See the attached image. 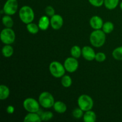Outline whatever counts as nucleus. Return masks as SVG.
Wrapping results in <instances>:
<instances>
[{"mask_svg":"<svg viewBox=\"0 0 122 122\" xmlns=\"http://www.w3.org/2000/svg\"><path fill=\"white\" fill-rule=\"evenodd\" d=\"M106 33L102 30H94L91 33L89 41L95 48H100L104 45L106 40Z\"/></svg>","mask_w":122,"mask_h":122,"instance_id":"obj_1","label":"nucleus"},{"mask_svg":"<svg viewBox=\"0 0 122 122\" xmlns=\"http://www.w3.org/2000/svg\"><path fill=\"white\" fill-rule=\"evenodd\" d=\"M19 17L23 23L28 24L33 22L35 19V13L33 9L28 5L21 7L19 10Z\"/></svg>","mask_w":122,"mask_h":122,"instance_id":"obj_2","label":"nucleus"},{"mask_svg":"<svg viewBox=\"0 0 122 122\" xmlns=\"http://www.w3.org/2000/svg\"><path fill=\"white\" fill-rule=\"evenodd\" d=\"M49 70L51 75L56 78H61L66 73V69L64 64L60 62L54 61L50 63L49 66Z\"/></svg>","mask_w":122,"mask_h":122,"instance_id":"obj_3","label":"nucleus"},{"mask_svg":"<svg viewBox=\"0 0 122 122\" xmlns=\"http://www.w3.org/2000/svg\"><path fill=\"white\" fill-rule=\"evenodd\" d=\"M77 104L80 108L85 112L92 110L94 106V101L89 95L82 94L77 99Z\"/></svg>","mask_w":122,"mask_h":122,"instance_id":"obj_4","label":"nucleus"},{"mask_svg":"<svg viewBox=\"0 0 122 122\" xmlns=\"http://www.w3.org/2000/svg\"><path fill=\"white\" fill-rule=\"evenodd\" d=\"M38 101L42 107L45 108H50L53 107L55 103L54 98L49 92H43L39 95Z\"/></svg>","mask_w":122,"mask_h":122,"instance_id":"obj_5","label":"nucleus"},{"mask_svg":"<svg viewBox=\"0 0 122 122\" xmlns=\"http://www.w3.org/2000/svg\"><path fill=\"white\" fill-rule=\"evenodd\" d=\"M0 38L2 42L5 45H11L15 41V32L11 28L5 27L1 31Z\"/></svg>","mask_w":122,"mask_h":122,"instance_id":"obj_6","label":"nucleus"},{"mask_svg":"<svg viewBox=\"0 0 122 122\" xmlns=\"http://www.w3.org/2000/svg\"><path fill=\"white\" fill-rule=\"evenodd\" d=\"M40 106L39 101L33 98H27L23 103V108L29 113H38L40 109Z\"/></svg>","mask_w":122,"mask_h":122,"instance_id":"obj_7","label":"nucleus"},{"mask_svg":"<svg viewBox=\"0 0 122 122\" xmlns=\"http://www.w3.org/2000/svg\"><path fill=\"white\" fill-rule=\"evenodd\" d=\"M19 4L17 0H7L3 7L4 13L7 15H13L17 11Z\"/></svg>","mask_w":122,"mask_h":122,"instance_id":"obj_8","label":"nucleus"},{"mask_svg":"<svg viewBox=\"0 0 122 122\" xmlns=\"http://www.w3.org/2000/svg\"><path fill=\"white\" fill-rule=\"evenodd\" d=\"M64 66L66 70L69 73H74L79 67V62L77 58L73 57H68L64 62Z\"/></svg>","mask_w":122,"mask_h":122,"instance_id":"obj_9","label":"nucleus"},{"mask_svg":"<svg viewBox=\"0 0 122 122\" xmlns=\"http://www.w3.org/2000/svg\"><path fill=\"white\" fill-rule=\"evenodd\" d=\"M64 23L63 18L60 14H54L50 19V24L52 28L54 30H59Z\"/></svg>","mask_w":122,"mask_h":122,"instance_id":"obj_10","label":"nucleus"},{"mask_svg":"<svg viewBox=\"0 0 122 122\" xmlns=\"http://www.w3.org/2000/svg\"><path fill=\"white\" fill-rule=\"evenodd\" d=\"M95 54L94 49L89 46H85L82 48V56L87 61H93L95 60Z\"/></svg>","mask_w":122,"mask_h":122,"instance_id":"obj_11","label":"nucleus"},{"mask_svg":"<svg viewBox=\"0 0 122 122\" xmlns=\"http://www.w3.org/2000/svg\"><path fill=\"white\" fill-rule=\"evenodd\" d=\"M90 26L94 30H99L102 29L104 25L103 20L101 17L98 15H94L89 20Z\"/></svg>","mask_w":122,"mask_h":122,"instance_id":"obj_12","label":"nucleus"},{"mask_svg":"<svg viewBox=\"0 0 122 122\" xmlns=\"http://www.w3.org/2000/svg\"><path fill=\"white\" fill-rule=\"evenodd\" d=\"M50 24V20L48 15H42L41 17L38 22V26H39V29L41 30H46L48 29Z\"/></svg>","mask_w":122,"mask_h":122,"instance_id":"obj_13","label":"nucleus"},{"mask_svg":"<svg viewBox=\"0 0 122 122\" xmlns=\"http://www.w3.org/2000/svg\"><path fill=\"white\" fill-rule=\"evenodd\" d=\"M25 122H41L42 121L41 116L37 113H29L24 118Z\"/></svg>","mask_w":122,"mask_h":122,"instance_id":"obj_14","label":"nucleus"},{"mask_svg":"<svg viewBox=\"0 0 122 122\" xmlns=\"http://www.w3.org/2000/svg\"><path fill=\"white\" fill-rule=\"evenodd\" d=\"M53 108L55 112H56L57 113H59V114H63L67 111V107L64 102L61 101H58L55 102L53 106Z\"/></svg>","mask_w":122,"mask_h":122,"instance_id":"obj_15","label":"nucleus"},{"mask_svg":"<svg viewBox=\"0 0 122 122\" xmlns=\"http://www.w3.org/2000/svg\"><path fill=\"white\" fill-rule=\"evenodd\" d=\"M83 120L85 122H95L97 120L96 114L91 110L86 111L83 114Z\"/></svg>","mask_w":122,"mask_h":122,"instance_id":"obj_16","label":"nucleus"},{"mask_svg":"<svg viewBox=\"0 0 122 122\" xmlns=\"http://www.w3.org/2000/svg\"><path fill=\"white\" fill-rule=\"evenodd\" d=\"M10 89L8 86L4 85L0 86V100H5L10 96Z\"/></svg>","mask_w":122,"mask_h":122,"instance_id":"obj_17","label":"nucleus"},{"mask_svg":"<svg viewBox=\"0 0 122 122\" xmlns=\"http://www.w3.org/2000/svg\"><path fill=\"white\" fill-rule=\"evenodd\" d=\"M14 53V49L11 45H5L2 48V54L6 58H9L13 56Z\"/></svg>","mask_w":122,"mask_h":122,"instance_id":"obj_18","label":"nucleus"},{"mask_svg":"<svg viewBox=\"0 0 122 122\" xmlns=\"http://www.w3.org/2000/svg\"><path fill=\"white\" fill-rule=\"evenodd\" d=\"M120 0H104V5L107 9L112 10L116 8L119 4Z\"/></svg>","mask_w":122,"mask_h":122,"instance_id":"obj_19","label":"nucleus"},{"mask_svg":"<svg viewBox=\"0 0 122 122\" xmlns=\"http://www.w3.org/2000/svg\"><path fill=\"white\" fill-rule=\"evenodd\" d=\"M26 29L30 33L33 35L37 34L39 31V27L38 25L34 23L33 22H31L30 23H28L26 25Z\"/></svg>","mask_w":122,"mask_h":122,"instance_id":"obj_20","label":"nucleus"},{"mask_svg":"<svg viewBox=\"0 0 122 122\" xmlns=\"http://www.w3.org/2000/svg\"><path fill=\"white\" fill-rule=\"evenodd\" d=\"M2 22L4 26L8 28H12L14 25L13 19L11 17V15H7V14L2 18Z\"/></svg>","mask_w":122,"mask_h":122,"instance_id":"obj_21","label":"nucleus"},{"mask_svg":"<svg viewBox=\"0 0 122 122\" xmlns=\"http://www.w3.org/2000/svg\"><path fill=\"white\" fill-rule=\"evenodd\" d=\"M114 29V25L112 21H106L102 26V30L106 33L109 34L112 33Z\"/></svg>","mask_w":122,"mask_h":122,"instance_id":"obj_22","label":"nucleus"},{"mask_svg":"<svg viewBox=\"0 0 122 122\" xmlns=\"http://www.w3.org/2000/svg\"><path fill=\"white\" fill-rule=\"evenodd\" d=\"M71 56L76 58H79L82 55V49L78 45H74L71 47L70 50Z\"/></svg>","mask_w":122,"mask_h":122,"instance_id":"obj_23","label":"nucleus"},{"mask_svg":"<svg viewBox=\"0 0 122 122\" xmlns=\"http://www.w3.org/2000/svg\"><path fill=\"white\" fill-rule=\"evenodd\" d=\"M61 83L62 86L64 87V88H69L70 86H71V84H72L71 77L70 76H69V75H64L61 77Z\"/></svg>","mask_w":122,"mask_h":122,"instance_id":"obj_24","label":"nucleus"},{"mask_svg":"<svg viewBox=\"0 0 122 122\" xmlns=\"http://www.w3.org/2000/svg\"><path fill=\"white\" fill-rule=\"evenodd\" d=\"M112 56L116 60L122 61V46L114 49L112 52Z\"/></svg>","mask_w":122,"mask_h":122,"instance_id":"obj_25","label":"nucleus"},{"mask_svg":"<svg viewBox=\"0 0 122 122\" xmlns=\"http://www.w3.org/2000/svg\"><path fill=\"white\" fill-rule=\"evenodd\" d=\"M83 112H84L81 108H80L79 107V108H76L73 111L72 115L73 117L75 118V119H80L82 117H83V114H84Z\"/></svg>","mask_w":122,"mask_h":122,"instance_id":"obj_26","label":"nucleus"},{"mask_svg":"<svg viewBox=\"0 0 122 122\" xmlns=\"http://www.w3.org/2000/svg\"><path fill=\"white\" fill-rule=\"evenodd\" d=\"M53 116V113L51 112H50V111L44 112L41 115L42 121H48V120H50L51 119H52Z\"/></svg>","mask_w":122,"mask_h":122,"instance_id":"obj_27","label":"nucleus"},{"mask_svg":"<svg viewBox=\"0 0 122 122\" xmlns=\"http://www.w3.org/2000/svg\"><path fill=\"white\" fill-rule=\"evenodd\" d=\"M106 54L102 52H97L95 55V60L97 62H100V63H102L104 62L106 60Z\"/></svg>","mask_w":122,"mask_h":122,"instance_id":"obj_28","label":"nucleus"},{"mask_svg":"<svg viewBox=\"0 0 122 122\" xmlns=\"http://www.w3.org/2000/svg\"><path fill=\"white\" fill-rule=\"evenodd\" d=\"M89 3L95 7H101L104 4V0H88Z\"/></svg>","mask_w":122,"mask_h":122,"instance_id":"obj_29","label":"nucleus"},{"mask_svg":"<svg viewBox=\"0 0 122 122\" xmlns=\"http://www.w3.org/2000/svg\"><path fill=\"white\" fill-rule=\"evenodd\" d=\"M45 13H46V15L48 16H50V17H52L55 14V10L52 6L51 5H48L45 8Z\"/></svg>","mask_w":122,"mask_h":122,"instance_id":"obj_30","label":"nucleus"},{"mask_svg":"<svg viewBox=\"0 0 122 122\" xmlns=\"http://www.w3.org/2000/svg\"><path fill=\"white\" fill-rule=\"evenodd\" d=\"M14 110H15V108H14V106H8L7 107V109H6L7 113L9 114H13V113L14 112Z\"/></svg>","mask_w":122,"mask_h":122,"instance_id":"obj_31","label":"nucleus"},{"mask_svg":"<svg viewBox=\"0 0 122 122\" xmlns=\"http://www.w3.org/2000/svg\"><path fill=\"white\" fill-rule=\"evenodd\" d=\"M120 9L122 10V1L120 2Z\"/></svg>","mask_w":122,"mask_h":122,"instance_id":"obj_32","label":"nucleus"}]
</instances>
